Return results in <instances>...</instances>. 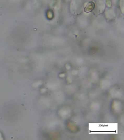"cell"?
<instances>
[{"label":"cell","instance_id":"cell-1","mask_svg":"<svg viewBox=\"0 0 124 140\" xmlns=\"http://www.w3.org/2000/svg\"><path fill=\"white\" fill-rule=\"evenodd\" d=\"M95 7V4L94 3L91 2L87 4V6L85 7L84 11L86 13H89L94 10Z\"/></svg>","mask_w":124,"mask_h":140}]
</instances>
